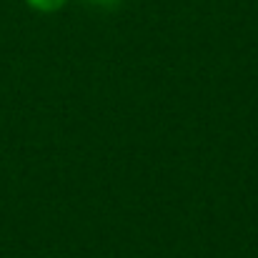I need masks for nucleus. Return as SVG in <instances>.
I'll return each instance as SVG.
<instances>
[{"label": "nucleus", "instance_id": "1", "mask_svg": "<svg viewBox=\"0 0 258 258\" xmlns=\"http://www.w3.org/2000/svg\"><path fill=\"white\" fill-rule=\"evenodd\" d=\"M28 5L40 13H53V10H60L66 5V0H28Z\"/></svg>", "mask_w": 258, "mask_h": 258}, {"label": "nucleus", "instance_id": "2", "mask_svg": "<svg viewBox=\"0 0 258 258\" xmlns=\"http://www.w3.org/2000/svg\"><path fill=\"white\" fill-rule=\"evenodd\" d=\"M88 3H93V5H100V8H113V5H118L120 0H88Z\"/></svg>", "mask_w": 258, "mask_h": 258}]
</instances>
